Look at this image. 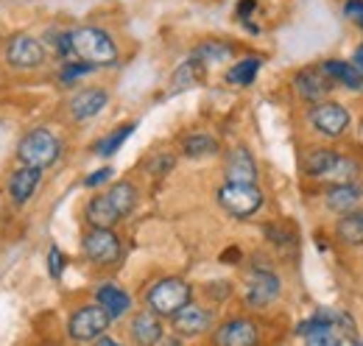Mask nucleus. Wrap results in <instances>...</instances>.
Instances as JSON below:
<instances>
[{
	"label": "nucleus",
	"mask_w": 363,
	"mask_h": 346,
	"mask_svg": "<svg viewBox=\"0 0 363 346\" xmlns=\"http://www.w3.org/2000/svg\"><path fill=\"white\" fill-rule=\"evenodd\" d=\"M193 299V288L179 279V277H168L160 279L148 294H145V304L154 316H174L179 313L184 304H190Z\"/></svg>",
	"instance_id": "obj_3"
},
{
	"label": "nucleus",
	"mask_w": 363,
	"mask_h": 346,
	"mask_svg": "<svg viewBox=\"0 0 363 346\" xmlns=\"http://www.w3.org/2000/svg\"><path fill=\"white\" fill-rule=\"evenodd\" d=\"M218 204L235 218H252L263 207V190L257 184H238L227 182L218 190Z\"/></svg>",
	"instance_id": "obj_4"
},
{
	"label": "nucleus",
	"mask_w": 363,
	"mask_h": 346,
	"mask_svg": "<svg viewBox=\"0 0 363 346\" xmlns=\"http://www.w3.org/2000/svg\"><path fill=\"white\" fill-rule=\"evenodd\" d=\"M109 321H112V318H109L98 304H90V307H82V310H76V313L70 316L67 333H70V338L79 341V344L98 341V338L106 333Z\"/></svg>",
	"instance_id": "obj_5"
},
{
	"label": "nucleus",
	"mask_w": 363,
	"mask_h": 346,
	"mask_svg": "<svg viewBox=\"0 0 363 346\" xmlns=\"http://www.w3.org/2000/svg\"><path fill=\"white\" fill-rule=\"evenodd\" d=\"M40 179H43L40 168H28V165L17 168V171L9 176V196H11V201L14 204H26L37 193Z\"/></svg>",
	"instance_id": "obj_13"
},
{
	"label": "nucleus",
	"mask_w": 363,
	"mask_h": 346,
	"mask_svg": "<svg viewBox=\"0 0 363 346\" xmlns=\"http://www.w3.org/2000/svg\"><path fill=\"white\" fill-rule=\"evenodd\" d=\"M204 76V65H199L196 59H187L184 65H179L174 70V79H171V92H184L190 86H196Z\"/></svg>",
	"instance_id": "obj_22"
},
{
	"label": "nucleus",
	"mask_w": 363,
	"mask_h": 346,
	"mask_svg": "<svg viewBox=\"0 0 363 346\" xmlns=\"http://www.w3.org/2000/svg\"><path fill=\"white\" fill-rule=\"evenodd\" d=\"M137 123H126V126H121V129H115L109 137H104L101 143H98V148H95V154L98 157H112V154H118L121 151V145L135 134Z\"/></svg>",
	"instance_id": "obj_27"
},
{
	"label": "nucleus",
	"mask_w": 363,
	"mask_h": 346,
	"mask_svg": "<svg viewBox=\"0 0 363 346\" xmlns=\"http://www.w3.org/2000/svg\"><path fill=\"white\" fill-rule=\"evenodd\" d=\"M311 126L324 137H341L350 126V112L341 104L324 101L311 109Z\"/></svg>",
	"instance_id": "obj_8"
},
{
	"label": "nucleus",
	"mask_w": 363,
	"mask_h": 346,
	"mask_svg": "<svg viewBox=\"0 0 363 346\" xmlns=\"http://www.w3.org/2000/svg\"><path fill=\"white\" fill-rule=\"evenodd\" d=\"M70 50L76 62H84L90 67H106L118 62V48L112 43V37L95 26H82L70 31Z\"/></svg>",
	"instance_id": "obj_1"
},
{
	"label": "nucleus",
	"mask_w": 363,
	"mask_h": 346,
	"mask_svg": "<svg viewBox=\"0 0 363 346\" xmlns=\"http://www.w3.org/2000/svg\"><path fill=\"white\" fill-rule=\"evenodd\" d=\"M335 232H338V238H341L344 243H350V246H363V210L347 213V216L338 221Z\"/></svg>",
	"instance_id": "obj_23"
},
{
	"label": "nucleus",
	"mask_w": 363,
	"mask_h": 346,
	"mask_svg": "<svg viewBox=\"0 0 363 346\" xmlns=\"http://www.w3.org/2000/svg\"><path fill=\"white\" fill-rule=\"evenodd\" d=\"M344 14H347V20H352L355 26H361L363 28V0H347Z\"/></svg>",
	"instance_id": "obj_34"
},
{
	"label": "nucleus",
	"mask_w": 363,
	"mask_h": 346,
	"mask_svg": "<svg viewBox=\"0 0 363 346\" xmlns=\"http://www.w3.org/2000/svg\"><path fill=\"white\" fill-rule=\"evenodd\" d=\"M132 338L137 346H157L162 341V324H160V316H154L151 310H143L137 313L135 321H132Z\"/></svg>",
	"instance_id": "obj_16"
},
{
	"label": "nucleus",
	"mask_w": 363,
	"mask_h": 346,
	"mask_svg": "<svg viewBox=\"0 0 363 346\" xmlns=\"http://www.w3.org/2000/svg\"><path fill=\"white\" fill-rule=\"evenodd\" d=\"M106 196L112 199V204H115V210L121 213V218H126L132 210H135V204H137L135 184H129V182H118Z\"/></svg>",
	"instance_id": "obj_26"
},
{
	"label": "nucleus",
	"mask_w": 363,
	"mask_h": 346,
	"mask_svg": "<svg viewBox=\"0 0 363 346\" xmlns=\"http://www.w3.org/2000/svg\"><path fill=\"white\" fill-rule=\"evenodd\" d=\"M352 65H355L358 70H363V45L358 48V50H355V62H352Z\"/></svg>",
	"instance_id": "obj_38"
},
{
	"label": "nucleus",
	"mask_w": 363,
	"mask_h": 346,
	"mask_svg": "<svg viewBox=\"0 0 363 346\" xmlns=\"http://www.w3.org/2000/svg\"><path fill=\"white\" fill-rule=\"evenodd\" d=\"M257 73H260V59L257 56H246V59H240V62H235L229 67L227 82L232 86H249L257 79Z\"/></svg>",
	"instance_id": "obj_24"
},
{
	"label": "nucleus",
	"mask_w": 363,
	"mask_h": 346,
	"mask_svg": "<svg viewBox=\"0 0 363 346\" xmlns=\"http://www.w3.org/2000/svg\"><path fill=\"white\" fill-rule=\"evenodd\" d=\"M308 346H341V341H338V335H335L333 330H324V333L311 335V338H308Z\"/></svg>",
	"instance_id": "obj_33"
},
{
	"label": "nucleus",
	"mask_w": 363,
	"mask_h": 346,
	"mask_svg": "<svg viewBox=\"0 0 363 346\" xmlns=\"http://www.w3.org/2000/svg\"><path fill=\"white\" fill-rule=\"evenodd\" d=\"M171 318H174V330L179 335H190V338H196V335H201V333H207L213 327V313L193 302L184 304L179 313H174Z\"/></svg>",
	"instance_id": "obj_11"
},
{
	"label": "nucleus",
	"mask_w": 363,
	"mask_h": 346,
	"mask_svg": "<svg viewBox=\"0 0 363 346\" xmlns=\"http://www.w3.org/2000/svg\"><path fill=\"white\" fill-rule=\"evenodd\" d=\"M232 56V45L218 43V40H207V43L196 45L190 59H196L199 65H218V62H227Z\"/></svg>",
	"instance_id": "obj_21"
},
{
	"label": "nucleus",
	"mask_w": 363,
	"mask_h": 346,
	"mask_svg": "<svg viewBox=\"0 0 363 346\" xmlns=\"http://www.w3.org/2000/svg\"><path fill=\"white\" fill-rule=\"evenodd\" d=\"M95 346H123V344H118L115 338H106V335H101V338L95 341Z\"/></svg>",
	"instance_id": "obj_37"
},
{
	"label": "nucleus",
	"mask_w": 363,
	"mask_h": 346,
	"mask_svg": "<svg viewBox=\"0 0 363 346\" xmlns=\"http://www.w3.org/2000/svg\"><path fill=\"white\" fill-rule=\"evenodd\" d=\"M112 173H115L112 168H101V171L90 173V176L84 179V184H87V187H101L104 182H109V179H112Z\"/></svg>",
	"instance_id": "obj_35"
},
{
	"label": "nucleus",
	"mask_w": 363,
	"mask_h": 346,
	"mask_svg": "<svg viewBox=\"0 0 363 346\" xmlns=\"http://www.w3.org/2000/svg\"><path fill=\"white\" fill-rule=\"evenodd\" d=\"M182 151H184V157H190V160H201V157L216 154V151H218V143H216V137H210V134H190V137L182 140Z\"/></svg>",
	"instance_id": "obj_25"
},
{
	"label": "nucleus",
	"mask_w": 363,
	"mask_h": 346,
	"mask_svg": "<svg viewBox=\"0 0 363 346\" xmlns=\"http://www.w3.org/2000/svg\"><path fill=\"white\" fill-rule=\"evenodd\" d=\"M87 221H90L92 229H112L121 221V213L115 210L112 199L106 193H101L87 204Z\"/></svg>",
	"instance_id": "obj_18"
},
{
	"label": "nucleus",
	"mask_w": 363,
	"mask_h": 346,
	"mask_svg": "<svg viewBox=\"0 0 363 346\" xmlns=\"http://www.w3.org/2000/svg\"><path fill=\"white\" fill-rule=\"evenodd\" d=\"M361 201H363V187L355 184V182L335 184V187H330V193H327V207H330L333 213H341V216L352 213Z\"/></svg>",
	"instance_id": "obj_15"
},
{
	"label": "nucleus",
	"mask_w": 363,
	"mask_h": 346,
	"mask_svg": "<svg viewBox=\"0 0 363 346\" xmlns=\"http://www.w3.org/2000/svg\"><path fill=\"white\" fill-rule=\"evenodd\" d=\"M330 79L324 76V73H316V70H302L299 76H296V89H299V95L305 98V101H324L327 98V92H330Z\"/></svg>",
	"instance_id": "obj_19"
},
{
	"label": "nucleus",
	"mask_w": 363,
	"mask_h": 346,
	"mask_svg": "<svg viewBox=\"0 0 363 346\" xmlns=\"http://www.w3.org/2000/svg\"><path fill=\"white\" fill-rule=\"evenodd\" d=\"M255 9H257V0H243V3L238 6V17L249 26V17H252V11H255Z\"/></svg>",
	"instance_id": "obj_36"
},
{
	"label": "nucleus",
	"mask_w": 363,
	"mask_h": 346,
	"mask_svg": "<svg viewBox=\"0 0 363 346\" xmlns=\"http://www.w3.org/2000/svg\"><path fill=\"white\" fill-rule=\"evenodd\" d=\"M82 246H84V255L98 265H112L121 260V240L112 229H90Z\"/></svg>",
	"instance_id": "obj_7"
},
{
	"label": "nucleus",
	"mask_w": 363,
	"mask_h": 346,
	"mask_svg": "<svg viewBox=\"0 0 363 346\" xmlns=\"http://www.w3.org/2000/svg\"><path fill=\"white\" fill-rule=\"evenodd\" d=\"M335 162H338V154L335 151L318 148V151H311L305 157V173H311V176H327V173L333 171Z\"/></svg>",
	"instance_id": "obj_28"
},
{
	"label": "nucleus",
	"mask_w": 363,
	"mask_h": 346,
	"mask_svg": "<svg viewBox=\"0 0 363 346\" xmlns=\"http://www.w3.org/2000/svg\"><path fill=\"white\" fill-rule=\"evenodd\" d=\"M95 299H98V307L109 316V318H121L123 313H129L132 307V296L126 291H121L118 285H101L95 291Z\"/></svg>",
	"instance_id": "obj_17"
},
{
	"label": "nucleus",
	"mask_w": 363,
	"mask_h": 346,
	"mask_svg": "<svg viewBox=\"0 0 363 346\" xmlns=\"http://www.w3.org/2000/svg\"><path fill=\"white\" fill-rule=\"evenodd\" d=\"M48 271H50V277H53V279H59V277H62V271H65V255H62L56 246L48 252Z\"/></svg>",
	"instance_id": "obj_31"
},
{
	"label": "nucleus",
	"mask_w": 363,
	"mask_h": 346,
	"mask_svg": "<svg viewBox=\"0 0 363 346\" xmlns=\"http://www.w3.org/2000/svg\"><path fill=\"white\" fill-rule=\"evenodd\" d=\"M171 168H174V157H171V154H160V157H154V160L148 162V171L157 173V176L168 173Z\"/></svg>",
	"instance_id": "obj_32"
},
{
	"label": "nucleus",
	"mask_w": 363,
	"mask_h": 346,
	"mask_svg": "<svg viewBox=\"0 0 363 346\" xmlns=\"http://www.w3.org/2000/svg\"><path fill=\"white\" fill-rule=\"evenodd\" d=\"M355 346H361V344H355Z\"/></svg>",
	"instance_id": "obj_39"
},
{
	"label": "nucleus",
	"mask_w": 363,
	"mask_h": 346,
	"mask_svg": "<svg viewBox=\"0 0 363 346\" xmlns=\"http://www.w3.org/2000/svg\"><path fill=\"white\" fill-rule=\"evenodd\" d=\"M358 176V165L352 162V160H344V157H338V162L333 165V171L327 173V179H333L335 184H347V182H352Z\"/></svg>",
	"instance_id": "obj_29"
},
{
	"label": "nucleus",
	"mask_w": 363,
	"mask_h": 346,
	"mask_svg": "<svg viewBox=\"0 0 363 346\" xmlns=\"http://www.w3.org/2000/svg\"><path fill=\"white\" fill-rule=\"evenodd\" d=\"M321 73L330 82H338V84L352 86V89H361L363 86V73L355 65H347V62H324L321 65Z\"/></svg>",
	"instance_id": "obj_20"
},
{
	"label": "nucleus",
	"mask_w": 363,
	"mask_h": 346,
	"mask_svg": "<svg viewBox=\"0 0 363 346\" xmlns=\"http://www.w3.org/2000/svg\"><path fill=\"white\" fill-rule=\"evenodd\" d=\"M279 291H282L279 277H277L274 271L260 268V271H255V274L249 277L246 291H243V299H246L249 307H269L272 302H277Z\"/></svg>",
	"instance_id": "obj_9"
},
{
	"label": "nucleus",
	"mask_w": 363,
	"mask_h": 346,
	"mask_svg": "<svg viewBox=\"0 0 363 346\" xmlns=\"http://www.w3.org/2000/svg\"><path fill=\"white\" fill-rule=\"evenodd\" d=\"M260 333L249 318H229L216 330V346H257Z\"/></svg>",
	"instance_id": "obj_10"
},
{
	"label": "nucleus",
	"mask_w": 363,
	"mask_h": 346,
	"mask_svg": "<svg viewBox=\"0 0 363 346\" xmlns=\"http://www.w3.org/2000/svg\"><path fill=\"white\" fill-rule=\"evenodd\" d=\"M59 154H62V143H59L56 134H50L48 129L28 131V134L20 140V145H17L20 162L28 165V168H40V171L50 168V165L59 160Z\"/></svg>",
	"instance_id": "obj_2"
},
{
	"label": "nucleus",
	"mask_w": 363,
	"mask_h": 346,
	"mask_svg": "<svg viewBox=\"0 0 363 346\" xmlns=\"http://www.w3.org/2000/svg\"><path fill=\"white\" fill-rule=\"evenodd\" d=\"M106 101H109V92H106V89H101V86H87V89H82V92L73 95L70 112H73L76 121H90V118H95V115L106 106Z\"/></svg>",
	"instance_id": "obj_12"
},
{
	"label": "nucleus",
	"mask_w": 363,
	"mask_h": 346,
	"mask_svg": "<svg viewBox=\"0 0 363 346\" xmlns=\"http://www.w3.org/2000/svg\"><path fill=\"white\" fill-rule=\"evenodd\" d=\"M92 67L90 65H84V62H67V65L62 67V73H59V82H62L65 86H70V84H76L79 79H84Z\"/></svg>",
	"instance_id": "obj_30"
},
{
	"label": "nucleus",
	"mask_w": 363,
	"mask_h": 346,
	"mask_svg": "<svg viewBox=\"0 0 363 346\" xmlns=\"http://www.w3.org/2000/svg\"><path fill=\"white\" fill-rule=\"evenodd\" d=\"M48 50L43 40H34L28 34H17L11 37V43L6 45V62L11 67H20V70H31V67H40L45 62Z\"/></svg>",
	"instance_id": "obj_6"
},
{
	"label": "nucleus",
	"mask_w": 363,
	"mask_h": 346,
	"mask_svg": "<svg viewBox=\"0 0 363 346\" xmlns=\"http://www.w3.org/2000/svg\"><path fill=\"white\" fill-rule=\"evenodd\" d=\"M227 182L257 184V162L246 148H235L227 160Z\"/></svg>",
	"instance_id": "obj_14"
}]
</instances>
